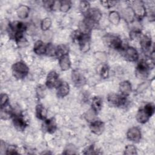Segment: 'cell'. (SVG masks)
Listing matches in <instances>:
<instances>
[{
  "instance_id": "cell-3",
  "label": "cell",
  "mask_w": 155,
  "mask_h": 155,
  "mask_svg": "<svg viewBox=\"0 0 155 155\" xmlns=\"http://www.w3.org/2000/svg\"><path fill=\"white\" fill-rule=\"evenodd\" d=\"M153 66L154 65L150 64L145 61H140L136 67V76L140 78H145L148 76L150 67H153Z\"/></svg>"
},
{
  "instance_id": "cell-25",
  "label": "cell",
  "mask_w": 155,
  "mask_h": 155,
  "mask_svg": "<svg viewBox=\"0 0 155 155\" xmlns=\"http://www.w3.org/2000/svg\"><path fill=\"white\" fill-rule=\"evenodd\" d=\"M102 105V101L99 97H94L92 100V108L97 113L100 111Z\"/></svg>"
},
{
  "instance_id": "cell-18",
  "label": "cell",
  "mask_w": 155,
  "mask_h": 155,
  "mask_svg": "<svg viewBox=\"0 0 155 155\" xmlns=\"http://www.w3.org/2000/svg\"><path fill=\"white\" fill-rule=\"evenodd\" d=\"M59 65L61 69L64 71L67 70L70 68L71 65V62L68 54L64 55L61 56L59 59Z\"/></svg>"
},
{
  "instance_id": "cell-31",
  "label": "cell",
  "mask_w": 155,
  "mask_h": 155,
  "mask_svg": "<svg viewBox=\"0 0 155 155\" xmlns=\"http://www.w3.org/2000/svg\"><path fill=\"white\" fill-rule=\"evenodd\" d=\"M80 9L82 12V13H87L88 11L90 10V4L88 2L83 1L80 3Z\"/></svg>"
},
{
  "instance_id": "cell-23",
  "label": "cell",
  "mask_w": 155,
  "mask_h": 155,
  "mask_svg": "<svg viewBox=\"0 0 155 155\" xmlns=\"http://www.w3.org/2000/svg\"><path fill=\"white\" fill-rule=\"evenodd\" d=\"M122 15L124 19L127 21L131 22L134 18V13L133 9L130 7H128L123 10Z\"/></svg>"
},
{
  "instance_id": "cell-34",
  "label": "cell",
  "mask_w": 155,
  "mask_h": 155,
  "mask_svg": "<svg viewBox=\"0 0 155 155\" xmlns=\"http://www.w3.org/2000/svg\"><path fill=\"white\" fill-rule=\"evenodd\" d=\"M109 74V68L107 65H105L102 67L101 69V76L103 78H107Z\"/></svg>"
},
{
  "instance_id": "cell-19",
  "label": "cell",
  "mask_w": 155,
  "mask_h": 155,
  "mask_svg": "<svg viewBox=\"0 0 155 155\" xmlns=\"http://www.w3.org/2000/svg\"><path fill=\"white\" fill-rule=\"evenodd\" d=\"M45 129L50 133H53L55 131L56 129V124L54 119L51 118L46 120L44 124Z\"/></svg>"
},
{
  "instance_id": "cell-40",
  "label": "cell",
  "mask_w": 155,
  "mask_h": 155,
  "mask_svg": "<svg viewBox=\"0 0 155 155\" xmlns=\"http://www.w3.org/2000/svg\"><path fill=\"white\" fill-rule=\"evenodd\" d=\"M7 154H18V153L16 152V148L14 146H10L7 150Z\"/></svg>"
},
{
  "instance_id": "cell-22",
  "label": "cell",
  "mask_w": 155,
  "mask_h": 155,
  "mask_svg": "<svg viewBox=\"0 0 155 155\" xmlns=\"http://www.w3.org/2000/svg\"><path fill=\"white\" fill-rule=\"evenodd\" d=\"M47 110L45 107L41 104H39L36 107V114L38 118L44 120L47 117Z\"/></svg>"
},
{
  "instance_id": "cell-2",
  "label": "cell",
  "mask_w": 155,
  "mask_h": 155,
  "mask_svg": "<svg viewBox=\"0 0 155 155\" xmlns=\"http://www.w3.org/2000/svg\"><path fill=\"white\" fill-rule=\"evenodd\" d=\"M12 72L15 78L21 79L28 74V68L24 62H17L12 66Z\"/></svg>"
},
{
  "instance_id": "cell-33",
  "label": "cell",
  "mask_w": 155,
  "mask_h": 155,
  "mask_svg": "<svg viewBox=\"0 0 155 155\" xmlns=\"http://www.w3.org/2000/svg\"><path fill=\"white\" fill-rule=\"evenodd\" d=\"M16 41L17 44L19 47H25L28 45V41L23 36H21L18 38L17 39H16Z\"/></svg>"
},
{
  "instance_id": "cell-10",
  "label": "cell",
  "mask_w": 155,
  "mask_h": 155,
  "mask_svg": "<svg viewBox=\"0 0 155 155\" xmlns=\"http://www.w3.org/2000/svg\"><path fill=\"white\" fill-rule=\"evenodd\" d=\"M71 78L73 83L77 87L84 85L86 82L85 77L77 70H74L72 72Z\"/></svg>"
},
{
  "instance_id": "cell-8",
  "label": "cell",
  "mask_w": 155,
  "mask_h": 155,
  "mask_svg": "<svg viewBox=\"0 0 155 155\" xmlns=\"http://www.w3.org/2000/svg\"><path fill=\"white\" fill-rule=\"evenodd\" d=\"M124 55L127 60L131 62L136 61L139 56L137 50L131 47H128L125 49Z\"/></svg>"
},
{
  "instance_id": "cell-35",
  "label": "cell",
  "mask_w": 155,
  "mask_h": 155,
  "mask_svg": "<svg viewBox=\"0 0 155 155\" xmlns=\"http://www.w3.org/2000/svg\"><path fill=\"white\" fill-rule=\"evenodd\" d=\"M101 3L104 7L107 8H110L114 6L116 3V2L113 1H101Z\"/></svg>"
},
{
  "instance_id": "cell-6",
  "label": "cell",
  "mask_w": 155,
  "mask_h": 155,
  "mask_svg": "<svg viewBox=\"0 0 155 155\" xmlns=\"http://www.w3.org/2000/svg\"><path fill=\"white\" fill-rule=\"evenodd\" d=\"M107 99L110 105L116 107L123 106L124 105H125L127 101V99L124 96L114 93L109 94Z\"/></svg>"
},
{
  "instance_id": "cell-16",
  "label": "cell",
  "mask_w": 155,
  "mask_h": 155,
  "mask_svg": "<svg viewBox=\"0 0 155 155\" xmlns=\"http://www.w3.org/2000/svg\"><path fill=\"white\" fill-rule=\"evenodd\" d=\"M141 47L143 51L147 53L150 51V48L151 45V39L147 35H143L141 37L140 41Z\"/></svg>"
},
{
  "instance_id": "cell-41",
  "label": "cell",
  "mask_w": 155,
  "mask_h": 155,
  "mask_svg": "<svg viewBox=\"0 0 155 155\" xmlns=\"http://www.w3.org/2000/svg\"><path fill=\"white\" fill-rule=\"evenodd\" d=\"M94 151H95V150H94V147H93V146H91V147H90L87 149V152H86V153H84V154H96V153L94 152Z\"/></svg>"
},
{
  "instance_id": "cell-21",
  "label": "cell",
  "mask_w": 155,
  "mask_h": 155,
  "mask_svg": "<svg viewBox=\"0 0 155 155\" xmlns=\"http://www.w3.org/2000/svg\"><path fill=\"white\" fill-rule=\"evenodd\" d=\"M10 106L5 105V106L1 107V117L2 119H8L11 117L12 116V110Z\"/></svg>"
},
{
  "instance_id": "cell-27",
  "label": "cell",
  "mask_w": 155,
  "mask_h": 155,
  "mask_svg": "<svg viewBox=\"0 0 155 155\" xmlns=\"http://www.w3.org/2000/svg\"><path fill=\"white\" fill-rule=\"evenodd\" d=\"M108 18L110 22H111L114 25H117L119 22L120 18L118 12L115 11H112L109 13Z\"/></svg>"
},
{
  "instance_id": "cell-15",
  "label": "cell",
  "mask_w": 155,
  "mask_h": 155,
  "mask_svg": "<svg viewBox=\"0 0 155 155\" xmlns=\"http://www.w3.org/2000/svg\"><path fill=\"white\" fill-rule=\"evenodd\" d=\"M69 85L66 82H62L58 84L57 89V95L62 97L67 96L69 93Z\"/></svg>"
},
{
  "instance_id": "cell-11",
  "label": "cell",
  "mask_w": 155,
  "mask_h": 155,
  "mask_svg": "<svg viewBox=\"0 0 155 155\" xmlns=\"http://www.w3.org/2000/svg\"><path fill=\"white\" fill-rule=\"evenodd\" d=\"M127 138L133 142H138L141 138V133L140 130L137 127H133L127 132Z\"/></svg>"
},
{
  "instance_id": "cell-14",
  "label": "cell",
  "mask_w": 155,
  "mask_h": 155,
  "mask_svg": "<svg viewBox=\"0 0 155 155\" xmlns=\"http://www.w3.org/2000/svg\"><path fill=\"white\" fill-rule=\"evenodd\" d=\"M13 125L16 130L18 131H24L25 127H27V124L24 118L21 116H15L13 120Z\"/></svg>"
},
{
  "instance_id": "cell-37",
  "label": "cell",
  "mask_w": 155,
  "mask_h": 155,
  "mask_svg": "<svg viewBox=\"0 0 155 155\" xmlns=\"http://www.w3.org/2000/svg\"><path fill=\"white\" fill-rule=\"evenodd\" d=\"M1 107L5 106V105H7V102L8 101V96L5 94V93H3V94H1Z\"/></svg>"
},
{
  "instance_id": "cell-26",
  "label": "cell",
  "mask_w": 155,
  "mask_h": 155,
  "mask_svg": "<svg viewBox=\"0 0 155 155\" xmlns=\"http://www.w3.org/2000/svg\"><path fill=\"white\" fill-rule=\"evenodd\" d=\"M68 52V48L65 45H59L56 48L55 55L61 58V56L67 54Z\"/></svg>"
},
{
  "instance_id": "cell-7",
  "label": "cell",
  "mask_w": 155,
  "mask_h": 155,
  "mask_svg": "<svg viewBox=\"0 0 155 155\" xmlns=\"http://www.w3.org/2000/svg\"><path fill=\"white\" fill-rule=\"evenodd\" d=\"M133 5V12L134 15H136L138 18L141 19L146 14V10L145 7H144L143 3L141 1H133L132 2Z\"/></svg>"
},
{
  "instance_id": "cell-1",
  "label": "cell",
  "mask_w": 155,
  "mask_h": 155,
  "mask_svg": "<svg viewBox=\"0 0 155 155\" xmlns=\"http://www.w3.org/2000/svg\"><path fill=\"white\" fill-rule=\"evenodd\" d=\"M154 111V107L152 104H147L143 109L139 110L136 114V119L138 122L144 124L147 122L149 118L153 114Z\"/></svg>"
},
{
  "instance_id": "cell-38",
  "label": "cell",
  "mask_w": 155,
  "mask_h": 155,
  "mask_svg": "<svg viewBox=\"0 0 155 155\" xmlns=\"http://www.w3.org/2000/svg\"><path fill=\"white\" fill-rule=\"evenodd\" d=\"M65 154H74L76 153L75 151H76V148L74 147V146L73 145H68L65 150Z\"/></svg>"
},
{
  "instance_id": "cell-9",
  "label": "cell",
  "mask_w": 155,
  "mask_h": 155,
  "mask_svg": "<svg viewBox=\"0 0 155 155\" xmlns=\"http://www.w3.org/2000/svg\"><path fill=\"white\" fill-rule=\"evenodd\" d=\"M58 74L57 73L54 71H50L47 77V81H46V85L47 86L51 88L53 87H54L56 86L58 84Z\"/></svg>"
},
{
  "instance_id": "cell-29",
  "label": "cell",
  "mask_w": 155,
  "mask_h": 155,
  "mask_svg": "<svg viewBox=\"0 0 155 155\" xmlns=\"http://www.w3.org/2000/svg\"><path fill=\"white\" fill-rule=\"evenodd\" d=\"M71 7V2L68 1H61L60 10L63 12H67Z\"/></svg>"
},
{
  "instance_id": "cell-30",
  "label": "cell",
  "mask_w": 155,
  "mask_h": 155,
  "mask_svg": "<svg viewBox=\"0 0 155 155\" xmlns=\"http://www.w3.org/2000/svg\"><path fill=\"white\" fill-rule=\"evenodd\" d=\"M51 25V19L48 18H45L41 23V28L44 31H46L50 28Z\"/></svg>"
},
{
  "instance_id": "cell-4",
  "label": "cell",
  "mask_w": 155,
  "mask_h": 155,
  "mask_svg": "<svg viewBox=\"0 0 155 155\" xmlns=\"http://www.w3.org/2000/svg\"><path fill=\"white\" fill-rule=\"evenodd\" d=\"M10 28L16 39L22 36V33L26 29L25 25L19 21H15L10 25Z\"/></svg>"
},
{
  "instance_id": "cell-17",
  "label": "cell",
  "mask_w": 155,
  "mask_h": 155,
  "mask_svg": "<svg viewBox=\"0 0 155 155\" xmlns=\"http://www.w3.org/2000/svg\"><path fill=\"white\" fill-rule=\"evenodd\" d=\"M47 47L45 45L43 42L41 41H38L35 42L33 47V50L35 53L37 54L41 55L46 53Z\"/></svg>"
},
{
  "instance_id": "cell-12",
  "label": "cell",
  "mask_w": 155,
  "mask_h": 155,
  "mask_svg": "<svg viewBox=\"0 0 155 155\" xmlns=\"http://www.w3.org/2000/svg\"><path fill=\"white\" fill-rule=\"evenodd\" d=\"M91 132L97 135H100L104 130V124L100 120L93 121L90 125Z\"/></svg>"
},
{
  "instance_id": "cell-36",
  "label": "cell",
  "mask_w": 155,
  "mask_h": 155,
  "mask_svg": "<svg viewBox=\"0 0 155 155\" xmlns=\"http://www.w3.org/2000/svg\"><path fill=\"white\" fill-rule=\"evenodd\" d=\"M55 51H56V48H54V47L51 44H49L47 45L46 53H48V55L50 56L55 55Z\"/></svg>"
},
{
  "instance_id": "cell-24",
  "label": "cell",
  "mask_w": 155,
  "mask_h": 155,
  "mask_svg": "<svg viewBox=\"0 0 155 155\" xmlns=\"http://www.w3.org/2000/svg\"><path fill=\"white\" fill-rule=\"evenodd\" d=\"M29 13V8L26 5H21L17 9V14L19 18H26Z\"/></svg>"
},
{
  "instance_id": "cell-5",
  "label": "cell",
  "mask_w": 155,
  "mask_h": 155,
  "mask_svg": "<svg viewBox=\"0 0 155 155\" xmlns=\"http://www.w3.org/2000/svg\"><path fill=\"white\" fill-rule=\"evenodd\" d=\"M104 41L106 44L111 48L115 49L122 48V41L116 36L108 35L105 36Z\"/></svg>"
},
{
  "instance_id": "cell-39",
  "label": "cell",
  "mask_w": 155,
  "mask_h": 155,
  "mask_svg": "<svg viewBox=\"0 0 155 155\" xmlns=\"http://www.w3.org/2000/svg\"><path fill=\"white\" fill-rule=\"evenodd\" d=\"M54 2V1H45L43 2L44 7L47 9H49V10H50V9L53 10Z\"/></svg>"
},
{
  "instance_id": "cell-20",
  "label": "cell",
  "mask_w": 155,
  "mask_h": 155,
  "mask_svg": "<svg viewBox=\"0 0 155 155\" xmlns=\"http://www.w3.org/2000/svg\"><path fill=\"white\" fill-rule=\"evenodd\" d=\"M119 89L124 95H128L131 91V85L128 81H124L120 83Z\"/></svg>"
},
{
  "instance_id": "cell-28",
  "label": "cell",
  "mask_w": 155,
  "mask_h": 155,
  "mask_svg": "<svg viewBox=\"0 0 155 155\" xmlns=\"http://www.w3.org/2000/svg\"><path fill=\"white\" fill-rule=\"evenodd\" d=\"M96 116V112L91 108L85 114V119L88 122H93L94 121Z\"/></svg>"
},
{
  "instance_id": "cell-32",
  "label": "cell",
  "mask_w": 155,
  "mask_h": 155,
  "mask_svg": "<svg viewBox=\"0 0 155 155\" xmlns=\"http://www.w3.org/2000/svg\"><path fill=\"white\" fill-rule=\"evenodd\" d=\"M124 153L125 154H136L137 153L136 148L133 145H128L125 147Z\"/></svg>"
},
{
  "instance_id": "cell-13",
  "label": "cell",
  "mask_w": 155,
  "mask_h": 155,
  "mask_svg": "<svg viewBox=\"0 0 155 155\" xmlns=\"http://www.w3.org/2000/svg\"><path fill=\"white\" fill-rule=\"evenodd\" d=\"M102 17V14L101 12L96 8L90 9L87 13L86 18L97 23V22L101 19Z\"/></svg>"
}]
</instances>
